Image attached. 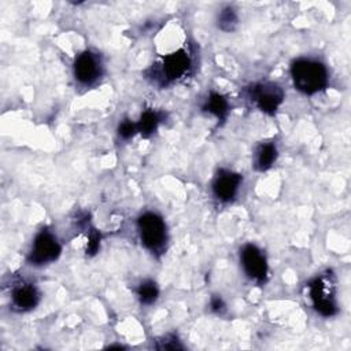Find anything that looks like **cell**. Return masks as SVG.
Masks as SVG:
<instances>
[{
	"mask_svg": "<svg viewBox=\"0 0 351 351\" xmlns=\"http://www.w3.org/2000/svg\"><path fill=\"white\" fill-rule=\"evenodd\" d=\"M289 74L295 89L303 95H315L324 90L329 84L328 67L315 58L302 56L291 63Z\"/></svg>",
	"mask_w": 351,
	"mask_h": 351,
	"instance_id": "1",
	"label": "cell"
},
{
	"mask_svg": "<svg viewBox=\"0 0 351 351\" xmlns=\"http://www.w3.org/2000/svg\"><path fill=\"white\" fill-rule=\"evenodd\" d=\"M137 233L145 250L154 255H160L166 251L169 234L163 217L155 211H145L138 215Z\"/></svg>",
	"mask_w": 351,
	"mask_h": 351,
	"instance_id": "2",
	"label": "cell"
},
{
	"mask_svg": "<svg viewBox=\"0 0 351 351\" xmlns=\"http://www.w3.org/2000/svg\"><path fill=\"white\" fill-rule=\"evenodd\" d=\"M192 70V58L184 48L166 55L154 66L148 78L159 86H167L185 78Z\"/></svg>",
	"mask_w": 351,
	"mask_h": 351,
	"instance_id": "3",
	"label": "cell"
},
{
	"mask_svg": "<svg viewBox=\"0 0 351 351\" xmlns=\"http://www.w3.org/2000/svg\"><path fill=\"white\" fill-rule=\"evenodd\" d=\"M307 295L313 308L322 317H333L337 314L336 281L330 271L314 277L307 284Z\"/></svg>",
	"mask_w": 351,
	"mask_h": 351,
	"instance_id": "4",
	"label": "cell"
},
{
	"mask_svg": "<svg viewBox=\"0 0 351 351\" xmlns=\"http://www.w3.org/2000/svg\"><path fill=\"white\" fill-rule=\"evenodd\" d=\"M248 100L263 114L274 115L285 99L284 89L271 81H261L245 89Z\"/></svg>",
	"mask_w": 351,
	"mask_h": 351,
	"instance_id": "5",
	"label": "cell"
},
{
	"mask_svg": "<svg viewBox=\"0 0 351 351\" xmlns=\"http://www.w3.org/2000/svg\"><path fill=\"white\" fill-rule=\"evenodd\" d=\"M62 254V245L58 237L49 229H41L33 239L27 254V263L43 266L55 262Z\"/></svg>",
	"mask_w": 351,
	"mask_h": 351,
	"instance_id": "6",
	"label": "cell"
},
{
	"mask_svg": "<svg viewBox=\"0 0 351 351\" xmlns=\"http://www.w3.org/2000/svg\"><path fill=\"white\" fill-rule=\"evenodd\" d=\"M103 73L104 64L97 52L85 49L74 58L73 75L80 85L92 86L103 77Z\"/></svg>",
	"mask_w": 351,
	"mask_h": 351,
	"instance_id": "7",
	"label": "cell"
},
{
	"mask_svg": "<svg viewBox=\"0 0 351 351\" xmlns=\"http://www.w3.org/2000/svg\"><path fill=\"white\" fill-rule=\"evenodd\" d=\"M240 265L244 274L256 284L266 282L269 277V265L265 252L255 244L247 243L240 248Z\"/></svg>",
	"mask_w": 351,
	"mask_h": 351,
	"instance_id": "8",
	"label": "cell"
},
{
	"mask_svg": "<svg viewBox=\"0 0 351 351\" xmlns=\"http://www.w3.org/2000/svg\"><path fill=\"white\" fill-rule=\"evenodd\" d=\"M243 182V176L229 169H219L211 182L213 196L221 203H230L236 199Z\"/></svg>",
	"mask_w": 351,
	"mask_h": 351,
	"instance_id": "9",
	"label": "cell"
},
{
	"mask_svg": "<svg viewBox=\"0 0 351 351\" xmlns=\"http://www.w3.org/2000/svg\"><path fill=\"white\" fill-rule=\"evenodd\" d=\"M41 293L38 288L30 281H18L11 288L10 303L11 308L16 313H27L37 307Z\"/></svg>",
	"mask_w": 351,
	"mask_h": 351,
	"instance_id": "10",
	"label": "cell"
},
{
	"mask_svg": "<svg viewBox=\"0 0 351 351\" xmlns=\"http://www.w3.org/2000/svg\"><path fill=\"white\" fill-rule=\"evenodd\" d=\"M278 158V149L276 143L263 141L259 143L252 155V166L256 171L269 170Z\"/></svg>",
	"mask_w": 351,
	"mask_h": 351,
	"instance_id": "11",
	"label": "cell"
},
{
	"mask_svg": "<svg viewBox=\"0 0 351 351\" xmlns=\"http://www.w3.org/2000/svg\"><path fill=\"white\" fill-rule=\"evenodd\" d=\"M202 110L204 112L215 117L218 121L223 122V121H226V118L229 115L230 107H229L228 99L223 95H221L215 90H211L207 95V97L204 99V101L202 104Z\"/></svg>",
	"mask_w": 351,
	"mask_h": 351,
	"instance_id": "12",
	"label": "cell"
},
{
	"mask_svg": "<svg viewBox=\"0 0 351 351\" xmlns=\"http://www.w3.org/2000/svg\"><path fill=\"white\" fill-rule=\"evenodd\" d=\"M165 119V112L154 108H147L141 112L138 121H136L137 125V133L143 137L148 138L151 137L159 128V125Z\"/></svg>",
	"mask_w": 351,
	"mask_h": 351,
	"instance_id": "13",
	"label": "cell"
},
{
	"mask_svg": "<svg viewBox=\"0 0 351 351\" xmlns=\"http://www.w3.org/2000/svg\"><path fill=\"white\" fill-rule=\"evenodd\" d=\"M215 25L219 30L225 33H230L236 30L239 25V14L233 5H223L215 18Z\"/></svg>",
	"mask_w": 351,
	"mask_h": 351,
	"instance_id": "14",
	"label": "cell"
},
{
	"mask_svg": "<svg viewBox=\"0 0 351 351\" xmlns=\"http://www.w3.org/2000/svg\"><path fill=\"white\" fill-rule=\"evenodd\" d=\"M134 292L138 302L145 306L154 304L159 298V288L154 280H143L134 288Z\"/></svg>",
	"mask_w": 351,
	"mask_h": 351,
	"instance_id": "15",
	"label": "cell"
},
{
	"mask_svg": "<svg viewBox=\"0 0 351 351\" xmlns=\"http://www.w3.org/2000/svg\"><path fill=\"white\" fill-rule=\"evenodd\" d=\"M137 133V125L134 121L125 118L119 122L117 128V134L121 140H130Z\"/></svg>",
	"mask_w": 351,
	"mask_h": 351,
	"instance_id": "16",
	"label": "cell"
},
{
	"mask_svg": "<svg viewBox=\"0 0 351 351\" xmlns=\"http://www.w3.org/2000/svg\"><path fill=\"white\" fill-rule=\"evenodd\" d=\"M88 233V244H86V254L88 255H95L100 250V243H101V233L96 230L93 226L89 228Z\"/></svg>",
	"mask_w": 351,
	"mask_h": 351,
	"instance_id": "17",
	"label": "cell"
},
{
	"mask_svg": "<svg viewBox=\"0 0 351 351\" xmlns=\"http://www.w3.org/2000/svg\"><path fill=\"white\" fill-rule=\"evenodd\" d=\"M156 341H158V344L155 347L158 350H182L184 348V346L180 343V340L176 335H166Z\"/></svg>",
	"mask_w": 351,
	"mask_h": 351,
	"instance_id": "18",
	"label": "cell"
},
{
	"mask_svg": "<svg viewBox=\"0 0 351 351\" xmlns=\"http://www.w3.org/2000/svg\"><path fill=\"white\" fill-rule=\"evenodd\" d=\"M210 310L218 315L223 314L225 310H226V304L225 302L222 300V298L219 295H213L210 298Z\"/></svg>",
	"mask_w": 351,
	"mask_h": 351,
	"instance_id": "19",
	"label": "cell"
}]
</instances>
